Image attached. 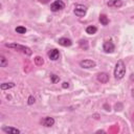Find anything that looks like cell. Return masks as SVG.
Segmentation results:
<instances>
[{"label": "cell", "instance_id": "1", "mask_svg": "<svg viewBox=\"0 0 134 134\" xmlns=\"http://www.w3.org/2000/svg\"><path fill=\"white\" fill-rule=\"evenodd\" d=\"M126 74V65L125 63L120 60L116 63L115 65V69H114V76L116 80H120L125 76Z\"/></svg>", "mask_w": 134, "mask_h": 134}, {"label": "cell", "instance_id": "2", "mask_svg": "<svg viewBox=\"0 0 134 134\" xmlns=\"http://www.w3.org/2000/svg\"><path fill=\"white\" fill-rule=\"evenodd\" d=\"M5 46L8 47V48H13V49H16L18 51H21L26 55H30L32 53V51L29 47L24 46V45H20V44H17V43H9V44L7 43V44H5Z\"/></svg>", "mask_w": 134, "mask_h": 134}, {"label": "cell", "instance_id": "3", "mask_svg": "<svg viewBox=\"0 0 134 134\" xmlns=\"http://www.w3.org/2000/svg\"><path fill=\"white\" fill-rule=\"evenodd\" d=\"M86 12H87V7L82 5V4H75L74 6V14L77 16V17H84L86 15Z\"/></svg>", "mask_w": 134, "mask_h": 134}, {"label": "cell", "instance_id": "4", "mask_svg": "<svg viewBox=\"0 0 134 134\" xmlns=\"http://www.w3.org/2000/svg\"><path fill=\"white\" fill-rule=\"evenodd\" d=\"M65 7V3L62 1V0H57L54 1L51 5H50V9L52 12H58V10H61Z\"/></svg>", "mask_w": 134, "mask_h": 134}, {"label": "cell", "instance_id": "5", "mask_svg": "<svg viewBox=\"0 0 134 134\" xmlns=\"http://www.w3.org/2000/svg\"><path fill=\"white\" fill-rule=\"evenodd\" d=\"M103 49L106 51V52H113L114 49H115V46L113 44L112 41H106L103 45Z\"/></svg>", "mask_w": 134, "mask_h": 134}, {"label": "cell", "instance_id": "6", "mask_svg": "<svg viewBox=\"0 0 134 134\" xmlns=\"http://www.w3.org/2000/svg\"><path fill=\"white\" fill-rule=\"evenodd\" d=\"M80 65L82 68H93L95 67V62L92 60H84L80 62Z\"/></svg>", "mask_w": 134, "mask_h": 134}, {"label": "cell", "instance_id": "7", "mask_svg": "<svg viewBox=\"0 0 134 134\" xmlns=\"http://www.w3.org/2000/svg\"><path fill=\"white\" fill-rule=\"evenodd\" d=\"M41 124H42L43 126H45V127H51V126H53V124H54V119H53L52 117H50V116H47V117H44V118L41 120Z\"/></svg>", "mask_w": 134, "mask_h": 134}, {"label": "cell", "instance_id": "8", "mask_svg": "<svg viewBox=\"0 0 134 134\" xmlns=\"http://www.w3.org/2000/svg\"><path fill=\"white\" fill-rule=\"evenodd\" d=\"M96 77H97V81L100 82V83H103V84H105V83H107V82L109 81V74L106 73V72H100V73H98Z\"/></svg>", "mask_w": 134, "mask_h": 134}, {"label": "cell", "instance_id": "9", "mask_svg": "<svg viewBox=\"0 0 134 134\" xmlns=\"http://www.w3.org/2000/svg\"><path fill=\"white\" fill-rule=\"evenodd\" d=\"M48 57H49L50 60L57 61V60L59 59V57H60V52H59L58 49H51V50L48 52Z\"/></svg>", "mask_w": 134, "mask_h": 134}, {"label": "cell", "instance_id": "10", "mask_svg": "<svg viewBox=\"0 0 134 134\" xmlns=\"http://www.w3.org/2000/svg\"><path fill=\"white\" fill-rule=\"evenodd\" d=\"M59 44L62 45V46L67 47V46H71L72 42H71V40L68 39V38H60V39H59Z\"/></svg>", "mask_w": 134, "mask_h": 134}, {"label": "cell", "instance_id": "11", "mask_svg": "<svg viewBox=\"0 0 134 134\" xmlns=\"http://www.w3.org/2000/svg\"><path fill=\"white\" fill-rule=\"evenodd\" d=\"M2 130L5 133H10V134H19L20 130H18L17 128H13V127H3Z\"/></svg>", "mask_w": 134, "mask_h": 134}, {"label": "cell", "instance_id": "12", "mask_svg": "<svg viewBox=\"0 0 134 134\" xmlns=\"http://www.w3.org/2000/svg\"><path fill=\"white\" fill-rule=\"evenodd\" d=\"M107 4L110 7H120L122 5V1L121 0H111Z\"/></svg>", "mask_w": 134, "mask_h": 134}, {"label": "cell", "instance_id": "13", "mask_svg": "<svg viewBox=\"0 0 134 134\" xmlns=\"http://www.w3.org/2000/svg\"><path fill=\"white\" fill-rule=\"evenodd\" d=\"M79 45H80V47H81L82 49H84V50H87V49L89 48V44H88V42H87L86 40H80V41H79Z\"/></svg>", "mask_w": 134, "mask_h": 134}, {"label": "cell", "instance_id": "14", "mask_svg": "<svg viewBox=\"0 0 134 134\" xmlns=\"http://www.w3.org/2000/svg\"><path fill=\"white\" fill-rule=\"evenodd\" d=\"M0 87H1V90H7V89L15 87V84L14 83H3V84H1Z\"/></svg>", "mask_w": 134, "mask_h": 134}, {"label": "cell", "instance_id": "15", "mask_svg": "<svg viewBox=\"0 0 134 134\" xmlns=\"http://www.w3.org/2000/svg\"><path fill=\"white\" fill-rule=\"evenodd\" d=\"M99 22L103 24V25H107L109 23V19L106 15H100L99 16Z\"/></svg>", "mask_w": 134, "mask_h": 134}, {"label": "cell", "instance_id": "16", "mask_svg": "<svg viewBox=\"0 0 134 134\" xmlns=\"http://www.w3.org/2000/svg\"><path fill=\"white\" fill-rule=\"evenodd\" d=\"M96 31H97V28H96L95 26H88V27L86 28V32H87L88 35H94Z\"/></svg>", "mask_w": 134, "mask_h": 134}, {"label": "cell", "instance_id": "17", "mask_svg": "<svg viewBox=\"0 0 134 134\" xmlns=\"http://www.w3.org/2000/svg\"><path fill=\"white\" fill-rule=\"evenodd\" d=\"M34 61H35V64H36L37 66H42V65L44 64V60H43L41 57H39V55H38V57H36Z\"/></svg>", "mask_w": 134, "mask_h": 134}, {"label": "cell", "instance_id": "18", "mask_svg": "<svg viewBox=\"0 0 134 134\" xmlns=\"http://www.w3.org/2000/svg\"><path fill=\"white\" fill-rule=\"evenodd\" d=\"M6 65H7V61H6V59L1 54V55H0V67H6Z\"/></svg>", "mask_w": 134, "mask_h": 134}, {"label": "cell", "instance_id": "19", "mask_svg": "<svg viewBox=\"0 0 134 134\" xmlns=\"http://www.w3.org/2000/svg\"><path fill=\"white\" fill-rule=\"evenodd\" d=\"M16 32H18V34H25L26 32V28L25 27H23V26H18V27H16Z\"/></svg>", "mask_w": 134, "mask_h": 134}, {"label": "cell", "instance_id": "20", "mask_svg": "<svg viewBox=\"0 0 134 134\" xmlns=\"http://www.w3.org/2000/svg\"><path fill=\"white\" fill-rule=\"evenodd\" d=\"M50 79H51V82L53 83V84H55V83H58L59 81H60V77H59V75H57V74H50Z\"/></svg>", "mask_w": 134, "mask_h": 134}, {"label": "cell", "instance_id": "21", "mask_svg": "<svg viewBox=\"0 0 134 134\" xmlns=\"http://www.w3.org/2000/svg\"><path fill=\"white\" fill-rule=\"evenodd\" d=\"M35 102H36V98L32 96V95H30L29 97H28V100H27V104L28 105H34L35 104Z\"/></svg>", "mask_w": 134, "mask_h": 134}, {"label": "cell", "instance_id": "22", "mask_svg": "<svg viewBox=\"0 0 134 134\" xmlns=\"http://www.w3.org/2000/svg\"><path fill=\"white\" fill-rule=\"evenodd\" d=\"M62 87H63L64 89H66V88H69V83H67V82H64V83L62 84Z\"/></svg>", "mask_w": 134, "mask_h": 134}, {"label": "cell", "instance_id": "23", "mask_svg": "<svg viewBox=\"0 0 134 134\" xmlns=\"http://www.w3.org/2000/svg\"><path fill=\"white\" fill-rule=\"evenodd\" d=\"M39 1H40L41 3H47V2L49 1V0H39Z\"/></svg>", "mask_w": 134, "mask_h": 134}, {"label": "cell", "instance_id": "24", "mask_svg": "<svg viewBox=\"0 0 134 134\" xmlns=\"http://www.w3.org/2000/svg\"><path fill=\"white\" fill-rule=\"evenodd\" d=\"M131 92H132V96H133V97H134V88H133V89H132V91H131Z\"/></svg>", "mask_w": 134, "mask_h": 134}, {"label": "cell", "instance_id": "25", "mask_svg": "<svg viewBox=\"0 0 134 134\" xmlns=\"http://www.w3.org/2000/svg\"><path fill=\"white\" fill-rule=\"evenodd\" d=\"M131 80H134V74H132V76H131Z\"/></svg>", "mask_w": 134, "mask_h": 134}]
</instances>
